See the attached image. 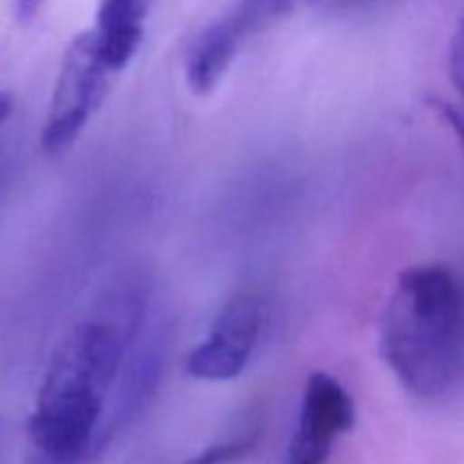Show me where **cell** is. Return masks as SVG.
I'll use <instances>...</instances> for the list:
<instances>
[{
  "mask_svg": "<svg viewBox=\"0 0 464 464\" xmlns=\"http://www.w3.org/2000/svg\"><path fill=\"white\" fill-rule=\"evenodd\" d=\"M381 356L417 399H440L464 379V285L442 263L399 275L379 331Z\"/></svg>",
  "mask_w": 464,
  "mask_h": 464,
  "instance_id": "2",
  "label": "cell"
},
{
  "mask_svg": "<svg viewBox=\"0 0 464 464\" xmlns=\"http://www.w3.org/2000/svg\"><path fill=\"white\" fill-rule=\"evenodd\" d=\"M267 322V304L256 293H238L218 311L208 334L186 361L193 379L222 383L247 370Z\"/></svg>",
  "mask_w": 464,
  "mask_h": 464,
  "instance_id": "4",
  "label": "cell"
},
{
  "mask_svg": "<svg viewBox=\"0 0 464 464\" xmlns=\"http://www.w3.org/2000/svg\"><path fill=\"white\" fill-rule=\"evenodd\" d=\"M256 34L252 23L234 7L227 16L202 30L186 54V82L195 95H208L216 91L222 77L234 63L236 54L249 36Z\"/></svg>",
  "mask_w": 464,
  "mask_h": 464,
  "instance_id": "7",
  "label": "cell"
},
{
  "mask_svg": "<svg viewBox=\"0 0 464 464\" xmlns=\"http://www.w3.org/2000/svg\"><path fill=\"white\" fill-rule=\"evenodd\" d=\"M118 75L121 72L100 54L93 32L86 30L71 41L41 130V150L48 157H57L75 143L93 113L102 107Z\"/></svg>",
  "mask_w": 464,
  "mask_h": 464,
  "instance_id": "3",
  "label": "cell"
},
{
  "mask_svg": "<svg viewBox=\"0 0 464 464\" xmlns=\"http://www.w3.org/2000/svg\"><path fill=\"white\" fill-rule=\"evenodd\" d=\"M148 308V281L130 272L113 279L63 334L27 420V464H86L98 458L107 403L150 320Z\"/></svg>",
  "mask_w": 464,
  "mask_h": 464,
  "instance_id": "1",
  "label": "cell"
},
{
  "mask_svg": "<svg viewBox=\"0 0 464 464\" xmlns=\"http://www.w3.org/2000/svg\"><path fill=\"white\" fill-rule=\"evenodd\" d=\"M168 344H170L168 324L157 317L154 320L150 317L127 356L125 367H122L111 399L107 403V412H104L98 435V456L118 435L125 433L150 406L159 383H161Z\"/></svg>",
  "mask_w": 464,
  "mask_h": 464,
  "instance_id": "5",
  "label": "cell"
},
{
  "mask_svg": "<svg viewBox=\"0 0 464 464\" xmlns=\"http://www.w3.org/2000/svg\"><path fill=\"white\" fill-rule=\"evenodd\" d=\"M9 152L0 145V198L5 193V186H7V177H9Z\"/></svg>",
  "mask_w": 464,
  "mask_h": 464,
  "instance_id": "12",
  "label": "cell"
},
{
  "mask_svg": "<svg viewBox=\"0 0 464 464\" xmlns=\"http://www.w3.org/2000/svg\"><path fill=\"white\" fill-rule=\"evenodd\" d=\"M258 442H261V430H252V433L240 435L236 440H225V442L204 449L202 453L193 456L186 464H238L256 451Z\"/></svg>",
  "mask_w": 464,
  "mask_h": 464,
  "instance_id": "9",
  "label": "cell"
},
{
  "mask_svg": "<svg viewBox=\"0 0 464 464\" xmlns=\"http://www.w3.org/2000/svg\"><path fill=\"white\" fill-rule=\"evenodd\" d=\"M44 0H14V16L18 23H30L39 14Z\"/></svg>",
  "mask_w": 464,
  "mask_h": 464,
  "instance_id": "11",
  "label": "cell"
},
{
  "mask_svg": "<svg viewBox=\"0 0 464 464\" xmlns=\"http://www.w3.org/2000/svg\"><path fill=\"white\" fill-rule=\"evenodd\" d=\"M12 111H14L12 95H9L7 91H0V125L12 116Z\"/></svg>",
  "mask_w": 464,
  "mask_h": 464,
  "instance_id": "13",
  "label": "cell"
},
{
  "mask_svg": "<svg viewBox=\"0 0 464 464\" xmlns=\"http://www.w3.org/2000/svg\"><path fill=\"white\" fill-rule=\"evenodd\" d=\"M449 77H451V84L456 86L458 95H460L464 104V16L458 25L456 36L451 41V53H449ZM444 113L451 121V125L456 127L458 136H460V143L464 145V109H451L444 107Z\"/></svg>",
  "mask_w": 464,
  "mask_h": 464,
  "instance_id": "10",
  "label": "cell"
},
{
  "mask_svg": "<svg viewBox=\"0 0 464 464\" xmlns=\"http://www.w3.org/2000/svg\"><path fill=\"white\" fill-rule=\"evenodd\" d=\"M152 0H100L95 45L113 71L122 72L143 41V25Z\"/></svg>",
  "mask_w": 464,
  "mask_h": 464,
  "instance_id": "8",
  "label": "cell"
},
{
  "mask_svg": "<svg viewBox=\"0 0 464 464\" xmlns=\"http://www.w3.org/2000/svg\"><path fill=\"white\" fill-rule=\"evenodd\" d=\"M353 421L356 406L347 388L326 372H313L304 388L297 430L285 464H326L334 444L352 430Z\"/></svg>",
  "mask_w": 464,
  "mask_h": 464,
  "instance_id": "6",
  "label": "cell"
}]
</instances>
